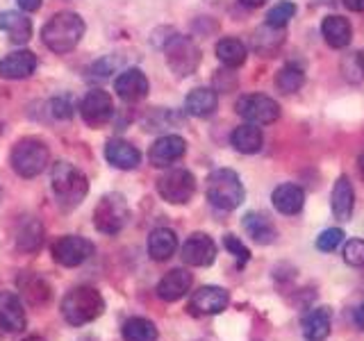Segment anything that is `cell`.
Returning <instances> with one entry per match:
<instances>
[{"instance_id":"30bf717a","label":"cell","mask_w":364,"mask_h":341,"mask_svg":"<svg viewBox=\"0 0 364 341\" xmlns=\"http://www.w3.org/2000/svg\"><path fill=\"white\" fill-rule=\"evenodd\" d=\"M94 255V244L85 237H75V234H66L60 237L53 244V257L57 264H62L66 269H73L85 264V261Z\"/></svg>"},{"instance_id":"d590c367","label":"cell","mask_w":364,"mask_h":341,"mask_svg":"<svg viewBox=\"0 0 364 341\" xmlns=\"http://www.w3.org/2000/svg\"><path fill=\"white\" fill-rule=\"evenodd\" d=\"M341 257H344L348 266L364 269V239H350V242H346Z\"/></svg>"},{"instance_id":"1f68e13d","label":"cell","mask_w":364,"mask_h":341,"mask_svg":"<svg viewBox=\"0 0 364 341\" xmlns=\"http://www.w3.org/2000/svg\"><path fill=\"white\" fill-rule=\"evenodd\" d=\"M43 244V227L37 219H26L16 232V246L26 253H34Z\"/></svg>"},{"instance_id":"cb8c5ba5","label":"cell","mask_w":364,"mask_h":341,"mask_svg":"<svg viewBox=\"0 0 364 341\" xmlns=\"http://www.w3.org/2000/svg\"><path fill=\"white\" fill-rule=\"evenodd\" d=\"M330 323H333V314L328 307H316V310L307 312L303 316V335L307 341H323L330 335Z\"/></svg>"},{"instance_id":"d4e9b609","label":"cell","mask_w":364,"mask_h":341,"mask_svg":"<svg viewBox=\"0 0 364 341\" xmlns=\"http://www.w3.org/2000/svg\"><path fill=\"white\" fill-rule=\"evenodd\" d=\"M230 144L235 151L244 153V155H253V153H259L262 144H264V134L253 123H244L239 125V128L232 130L230 134Z\"/></svg>"},{"instance_id":"b9f144b4","label":"cell","mask_w":364,"mask_h":341,"mask_svg":"<svg viewBox=\"0 0 364 341\" xmlns=\"http://www.w3.org/2000/svg\"><path fill=\"white\" fill-rule=\"evenodd\" d=\"M341 3L350 11H364V0H341Z\"/></svg>"},{"instance_id":"44dd1931","label":"cell","mask_w":364,"mask_h":341,"mask_svg":"<svg viewBox=\"0 0 364 341\" xmlns=\"http://www.w3.org/2000/svg\"><path fill=\"white\" fill-rule=\"evenodd\" d=\"M333 214L337 221H350L353 216V207H355V191H353V185L346 175H341L335 182V189H333Z\"/></svg>"},{"instance_id":"f1b7e54d","label":"cell","mask_w":364,"mask_h":341,"mask_svg":"<svg viewBox=\"0 0 364 341\" xmlns=\"http://www.w3.org/2000/svg\"><path fill=\"white\" fill-rule=\"evenodd\" d=\"M216 105H219L216 91L208 89V87L193 89L191 94L187 96V100H185L187 114H191V117H198V119H205V117H210V114H214Z\"/></svg>"},{"instance_id":"ab89813d","label":"cell","mask_w":364,"mask_h":341,"mask_svg":"<svg viewBox=\"0 0 364 341\" xmlns=\"http://www.w3.org/2000/svg\"><path fill=\"white\" fill-rule=\"evenodd\" d=\"M50 109L57 119H71L73 117V102L71 98H53Z\"/></svg>"},{"instance_id":"83f0119b","label":"cell","mask_w":364,"mask_h":341,"mask_svg":"<svg viewBox=\"0 0 364 341\" xmlns=\"http://www.w3.org/2000/svg\"><path fill=\"white\" fill-rule=\"evenodd\" d=\"M244 230L248 232V237L253 239L255 244H262V246H267V244H273L276 242V225H273L264 214H259V212H248L244 216Z\"/></svg>"},{"instance_id":"d6a6232c","label":"cell","mask_w":364,"mask_h":341,"mask_svg":"<svg viewBox=\"0 0 364 341\" xmlns=\"http://www.w3.org/2000/svg\"><path fill=\"white\" fill-rule=\"evenodd\" d=\"M276 85L282 94H296L303 85H305V73L301 66L296 64H287L280 68V73L276 77Z\"/></svg>"},{"instance_id":"bcb514c9","label":"cell","mask_w":364,"mask_h":341,"mask_svg":"<svg viewBox=\"0 0 364 341\" xmlns=\"http://www.w3.org/2000/svg\"><path fill=\"white\" fill-rule=\"evenodd\" d=\"M360 170H362V178H364V155L360 157Z\"/></svg>"},{"instance_id":"9c48e42d","label":"cell","mask_w":364,"mask_h":341,"mask_svg":"<svg viewBox=\"0 0 364 341\" xmlns=\"http://www.w3.org/2000/svg\"><path fill=\"white\" fill-rule=\"evenodd\" d=\"M235 109L246 123H253V125H269L273 121H278L280 117V105L264 94L242 96L237 100Z\"/></svg>"},{"instance_id":"60d3db41","label":"cell","mask_w":364,"mask_h":341,"mask_svg":"<svg viewBox=\"0 0 364 341\" xmlns=\"http://www.w3.org/2000/svg\"><path fill=\"white\" fill-rule=\"evenodd\" d=\"M16 3L23 11H37L41 7V0H16Z\"/></svg>"},{"instance_id":"2e32d148","label":"cell","mask_w":364,"mask_h":341,"mask_svg":"<svg viewBox=\"0 0 364 341\" xmlns=\"http://www.w3.org/2000/svg\"><path fill=\"white\" fill-rule=\"evenodd\" d=\"M114 89H117V96L125 102H139L148 96V77L139 71V68H128L123 71L117 82H114Z\"/></svg>"},{"instance_id":"4316f807","label":"cell","mask_w":364,"mask_h":341,"mask_svg":"<svg viewBox=\"0 0 364 341\" xmlns=\"http://www.w3.org/2000/svg\"><path fill=\"white\" fill-rule=\"evenodd\" d=\"M321 34L330 48H346L353 39V28L346 18L341 16H328L321 23Z\"/></svg>"},{"instance_id":"277c9868","label":"cell","mask_w":364,"mask_h":341,"mask_svg":"<svg viewBox=\"0 0 364 341\" xmlns=\"http://www.w3.org/2000/svg\"><path fill=\"white\" fill-rule=\"evenodd\" d=\"M246 191L232 168H216L208 178V200L223 212H232L244 202Z\"/></svg>"},{"instance_id":"8992f818","label":"cell","mask_w":364,"mask_h":341,"mask_svg":"<svg viewBox=\"0 0 364 341\" xmlns=\"http://www.w3.org/2000/svg\"><path fill=\"white\" fill-rule=\"evenodd\" d=\"M130 219V207L121 193L102 196L94 210V225L102 234H119Z\"/></svg>"},{"instance_id":"5bb4252c","label":"cell","mask_w":364,"mask_h":341,"mask_svg":"<svg viewBox=\"0 0 364 341\" xmlns=\"http://www.w3.org/2000/svg\"><path fill=\"white\" fill-rule=\"evenodd\" d=\"M185 153H187V141L178 134H166V136H159V139L151 146L148 157H151L153 166L164 168V166L176 164Z\"/></svg>"},{"instance_id":"5b68a950","label":"cell","mask_w":364,"mask_h":341,"mask_svg":"<svg viewBox=\"0 0 364 341\" xmlns=\"http://www.w3.org/2000/svg\"><path fill=\"white\" fill-rule=\"evenodd\" d=\"M48 159H50V153H48V146H46L41 139H21L14 151H11V168L16 170L21 178H37L39 173H43L46 168H48Z\"/></svg>"},{"instance_id":"6da1fadb","label":"cell","mask_w":364,"mask_h":341,"mask_svg":"<svg viewBox=\"0 0 364 341\" xmlns=\"http://www.w3.org/2000/svg\"><path fill=\"white\" fill-rule=\"evenodd\" d=\"M50 187L62 210H75L89 193V180L77 166L57 162L50 170Z\"/></svg>"},{"instance_id":"484cf974","label":"cell","mask_w":364,"mask_h":341,"mask_svg":"<svg viewBox=\"0 0 364 341\" xmlns=\"http://www.w3.org/2000/svg\"><path fill=\"white\" fill-rule=\"evenodd\" d=\"M18 289L26 296V301L30 305H46L50 301V284L46 278L37 276V273H23L18 278Z\"/></svg>"},{"instance_id":"7a4b0ae2","label":"cell","mask_w":364,"mask_h":341,"mask_svg":"<svg viewBox=\"0 0 364 341\" xmlns=\"http://www.w3.org/2000/svg\"><path fill=\"white\" fill-rule=\"evenodd\" d=\"M41 37L53 53H71L85 37V21L75 11H60L43 26Z\"/></svg>"},{"instance_id":"8fae6325","label":"cell","mask_w":364,"mask_h":341,"mask_svg":"<svg viewBox=\"0 0 364 341\" xmlns=\"http://www.w3.org/2000/svg\"><path fill=\"white\" fill-rule=\"evenodd\" d=\"M80 114H82V121L89 125V128H102V125L112 119L114 102L107 91L91 89L82 98V102H80Z\"/></svg>"},{"instance_id":"ffe728a7","label":"cell","mask_w":364,"mask_h":341,"mask_svg":"<svg viewBox=\"0 0 364 341\" xmlns=\"http://www.w3.org/2000/svg\"><path fill=\"white\" fill-rule=\"evenodd\" d=\"M0 30H3L9 41H14L18 45L28 43L30 37H32V21L21 14V11H0Z\"/></svg>"},{"instance_id":"74e56055","label":"cell","mask_w":364,"mask_h":341,"mask_svg":"<svg viewBox=\"0 0 364 341\" xmlns=\"http://www.w3.org/2000/svg\"><path fill=\"white\" fill-rule=\"evenodd\" d=\"M121 64H123V60L119 55H109V57H105V60H98L94 64V68H91V73H94L96 77H107L117 71Z\"/></svg>"},{"instance_id":"52a82bcc","label":"cell","mask_w":364,"mask_h":341,"mask_svg":"<svg viewBox=\"0 0 364 341\" xmlns=\"http://www.w3.org/2000/svg\"><path fill=\"white\" fill-rule=\"evenodd\" d=\"M164 55H166V64L171 68V73L178 77L191 75L200 64V48L193 43V39L182 37V34H173V37L164 43Z\"/></svg>"},{"instance_id":"7402d4cb","label":"cell","mask_w":364,"mask_h":341,"mask_svg":"<svg viewBox=\"0 0 364 341\" xmlns=\"http://www.w3.org/2000/svg\"><path fill=\"white\" fill-rule=\"evenodd\" d=\"M273 207L284 216H294L303 210L305 205V191L299 185H280L273 191Z\"/></svg>"},{"instance_id":"7c38bea8","label":"cell","mask_w":364,"mask_h":341,"mask_svg":"<svg viewBox=\"0 0 364 341\" xmlns=\"http://www.w3.org/2000/svg\"><path fill=\"white\" fill-rule=\"evenodd\" d=\"M228 303H230V296L223 287H200L198 291H193L191 301H189V312L196 316H214L221 314Z\"/></svg>"},{"instance_id":"e575fe53","label":"cell","mask_w":364,"mask_h":341,"mask_svg":"<svg viewBox=\"0 0 364 341\" xmlns=\"http://www.w3.org/2000/svg\"><path fill=\"white\" fill-rule=\"evenodd\" d=\"M296 14V5L289 3V0H282V3L273 5L267 14V26L269 28H276V30H284V26L294 18Z\"/></svg>"},{"instance_id":"9a60e30c","label":"cell","mask_w":364,"mask_h":341,"mask_svg":"<svg viewBox=\"0 0 364 341\" xmlns=\"http://www.w3.org/2000/svg\"><path fill=\"white\" fill-rule=\"evenodd\" d=\"M26 307L14 291H0V328L5 332H21L26 330Z\"/></svg>"},{"instance_id":"f6af8a7d","label":"cell","mask_w":364,"mask_h":341,"mask_svg":"<svg viewBox=\"0 0 364 341\" xmlns=\"http://www.w3.org/2000/svg\"><path fill=\"white\" fill-rule=\"evenodd\" d=\"M358 60H360V66H362V71H364V53H358Z\"/></svg>"},{"instance_id":"ba28073f","label":"cell","mask_w":364,"mask_h":341,"mask_svg":"<svg viewBox=\"0 0 364 341\" xmlns=\"http://www.w3.org/2000/svg\"><path fill=\"white\" fill-rule=\"evenodd\" d=\"M157 193L171 205H185L196 193V178L187 168H171L157 180Z\"/></svg>"},{"instance_id":"7dc6e473","label":"cell","mask_w":364,"mask_h":341,"mask_svg":"<svg viewBox=\"0 0 364 341\" xmlns=\"http://www.w3.org/2000/svg\"><path fill=\"white\" fill-rule=\"evenodd\" d=\"M0 196H3V189H0Z\"/></svg>"},{"instance_id":"ee69618b","label":"cell","mask_w":364,"mask_h":341,"mask_svg":"<svg viewBox=\"0 0 364 341\" xmlns=\"http://www.w3.org/2000/svg\"><path fill=\"white\" fill-rule=\"evenodd\" d=\"M239 3H242L244 7H262L267 0H239Z\"/></svg>"},{"instance_id":"603a6c76","label":"cell","mask_w":364,"mask_h":341,"mask_svg":"<svg viewBox=\"0 0 364 341\" xmlns=\"http://www.w3.org/2000/svg\"><path fill=\"white\" fill-rule=\"evenodd\" d=\"M178 250V237L168 227H157L148 237V255L155 261H166L168 257H173Z\"/></svg>"},{"instance_id":"4dcf8cb0","label":"cell","mask_w":364,"mask_h":341,"mask_svg":"<svg viewBox=\"0 0 364 341\" xmlns=\"http://www.w3.org/2000/svg\"><path fill=\"white\" fill-rule=\"evenodd\" d=\"M246 45L239 41V39H221L219 43H216V57H219V62L228 68H239L244 62H246Z\"/></svg>"},{"instance_id":"836d02e7","label":"cell","mask_w":364,"mask_h":341,"mask_svg":"<svg viewBox=\"0 0 364 341\" xmlns=\"http://www.w3.org/2000/svg\"><path fill=\"white\" fill-rule=\"evenodd\" d=\"M282 43V30H276V28H269L264 26L262 30H257V34L253 37V45L255 50L262 53V55H271L273 50H278Z\"/></svg>"},{"instance_id":"f35d334b","label":"cell","mask_w":364,"mask_h":341,"mask_svg":"<svg viewBox=\"0 0 364 341\" xmlns=\"http://www.w3.org/2000/svg\"><path fill=\"white\" fill-rule=\"evenodd\" d=\"M223 244H225L228 250H230V255H235V257L239 259V264H244V261L250 259V250H248L242 242H239V239H237L235 234H225Z\"/></svg>"},{"instance_id":"4fadbf2b","label":"cell","mask_w":364,"mask_h":341,"mask_svg":"<svg viewBox=\"0 0 364 341\" xmlns=\"http://www.w3.org/2000/svg\"><path fill=\"white\" fill-rule=\"evenodd\" d=\"M182 259L189 266H210L216 259V244L210 234L193 232L182 246Z\"/></svg>"},{"instance_id":"e0dca14e","label":"cell","mask_w":364,"mask_h":341,"mask_svg":"<svg viewBox=\"0 0 364 341\" xmlns=\"http://www.w3.org/2000/svg\"><path fill=\"white\" fill-rule=\"evenodd\" d=\"M37 71V55L30 50H16L0 62V77L5 80H26Z\"/></svg>"},{"instance_id":"d6986e66","label":"cell","mask_w":364,"mask_h":341,"mask_svg":"<svg viewBox=\"0 0 364 341\" xmlns=\"http://www.w3.org/2000/svg\"><path fill=\"white\" fill-rule=\"evenodd\" d=\"M105 159L114 166V168H121V170H132L141 164V153L130 141H123V139H109L105 146Z\"/></svg>"},{"instance_id":"f546056e","label":"cell","mask_w":364,"mask_h":341,"mask_svg":"<svg viewBox=\"0 0 364 341\" xmlns=\"http://www.w3.org/2000/svg\"><path fill=\"white\" fill-rule=\"evenodd\" d=\"M123 341H157V328L144 316H130L121 328Z\"/></svg>"},{"instance_id":"8d00e7d4","label":"cell","mask_w":364,"mask_h":341,"mask_svg":"<svg viewBox=\"0 0 364 341\" xmlns=\"http://www.w3.org/2000/svg\"><path fill=\"white\" fill-rule=\"evenodd\" d=\"M341 242H344V232H341L339 227H328V230H323L316 237V248L321 250V253H333Z\"/></svg>"},{"instance_id":"ac0fdd59","label":"cell","mask_w":364,"mask_h":341,"mask_svg":"<svg viewBox=\"0 0 364 341\" xmlns=\"http://www.w3.org/2000/svg\"><path fill=\"white\" fill-rule=\"evenodd\" d=\"M193 284V278L191 273L185 271V269H173L168 271L166 276L159 280L157 284V296L166 303H173V301H180L182 296H185Z\"/></svg>"},{"instance_id":"7bdbcfd3","label":"cell","mask_w":364,"mask_h":341,"mask_svg":"<svg viewBox=\"0 0 364 341\" xmlns=\"http://www.w3.org/2000/svg\"><path fill=\"white\" fill-rule=\"evenodd\" d=\"M353 321H355V325H358L360 330H364V303L358 307L355 314H353Z\"/></svg>"},{"instance_id":"3957f363","label":"cell","mask_w":364,"mask_h":341,"mask_svg":"<svg viewBox=\"0 0 364 341\" xmlns=\"http://www.w3.org/2000/svg\"><path fill=\"white\" fill-rule=\"evenodd\" d=\"M102 312H105V301L94 287H75L62 301V316L73 328L96 321Z\"/></svg>"}]
</instances>
